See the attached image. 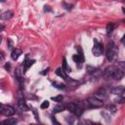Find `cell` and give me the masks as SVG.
Wrapping results in <instances>:
<instances>
[{
    "label": "cell",
    "mask_w": 125,
    "mask_h": 125,
    "mask_svg": "<svg viewBox=\"0 0 125 125\" xmlns=\"http://www.w3.org/2000/svg\"><path fill=\"white\" fill-rule=\"evenodd\" d=\"M117 54H118V48L115 46L113 42H111L109 44V49L106 51V59L110 62H112L117 57Z\"/></svg>",
    "instance_id": "6da1fadb"
},
{
    "label": "cell",
    "mask_w": 125,
    "mask_h": 125,
    "mask_svg": "<svg viewBox=\"0 0 125 125\" xmlns=\"http://www.w3.org/2000/svg\"><path fill=\"white\" fill-rule=\"evenodd\" d=\"M118 69V68L116 65H109L106 66L104 72H103V76L105 79L106 80H110V79H113V76H114V73L116 72V70Z\"/></svg>",
    "instance_id": "7a4b0ae2"
},
{
    "label": "cell",
    "mask_w": 125,
    "mask_h": 125,
    "mask_svg": "<svg viewBox=\"0 0 125 125\" xmlns=\"http://www.w3.org/2000/svg\"><path fill=\"white\" fill-rule=\"evenodd\" d=\"M87 106L88 107H92V109H98V107H102L104 106V103L102 100H100L97 97H91L87 99Z\"/></svg>",
    "instance_id": "3957f363"
},
{
    "label": "cell",
    "mask_w": 125,
    "mask_h": 125,
    "mask_svg": "<svg viewBox=\"0 0 125 125\" xmlns=\"http://www.w3.org/2000/svg\"><path fill=\"white\" fill-rule=\"evenodd\" d=\"M0 112H1V114L5 115V116H12L15 114L16 111L15 109L12 106H9V105H1L0 106Z\"/></svg>",
    "instance_id": "277c9868"
},
{
    "label": "cell",
    "mask_w": 125,
    "mask_h": 125,
    "mask_svg": "<svg viewBox=\"0 0 125 125\" xmlns=\"http://www.w3.org/2000/svg\"><path fill=\"white\" fill-rule=\"evenodd\" d=\"M77 50H78V54L77 55H74L72 57V59H73L74 62L76 63L77 68L81 69L82 65H83V63H84V56H83V51H82V49L80 47H78Z\"/></svg>",
    "instance_id": "5b68a950"
},
{
    "label": "cell",
    "mask_w": 125,
    "mask_h": 125,
    "mask_svg": "<svg viewBox=\"0 0 125 125\" xmlns=\"http://www.w3.org/2000/svg\"><path fill=\"white\" fill-rule=\"evenodd\" d=\"M92 53L94 56L96 57H99L101 56L103 53H104V47H103V44L102 43H99L97 40H95V44L92 48Z\"/></svg>",
    "instance_id": "8992f818"
},
{
    "label": "cell",
    "mask_w": 125,
    "mask_h": 125,
    "mask_svg": "<svg viewBox=\"0 0 125 125\" xmlns=\"http://www.w3.org/2000/svg\"><path fill=\"white\" fill-rule=\"evenodd\" d=\"M111 94H114V95H122L125 93V87H122V86H116V87H113L111 89Z\"/></svg>",
    "instance_id": "52a82bcc"
},
{
    "label": "cell",
    "mask_w": 125,
    "mask_h": 125,
    "mask_svg": "<svg viewBox=\"0 0 125 125\" xmlns=\"http://www.w3.org/2000/svg\"><path fill=\"white\" fill-rule=\"evenodd\" d=\"M34 60H29L28 59V57H27L26 58V60H24V62H23V72H26L30 66L34 64Z\"/></svg>",
    "instance_id": "ba28073f"
},
{
    "label": "cell",
    "mask_w": 125,
    "mask_h": 125,
    "mask_svg": "<svg viewBox=\"0 0 125 125\" xmlns=\"http://www.w3.org/2000/svg\"><path fill=\"white\" fill-rule=\"evenodd\" d=\"M95 97L99 98L100 100H102V101H104V100H106L107 98V93L105 89H100L99 91H97L96 94H95Z\"/></svg>",
    "instance_id": "9c48e42d"
},
{
    "label": "cell",
    "mask_w": 125,
    "mask_h": 125,
    "mask_svg": "<svg viewBox=\"0 0 125 125\" xmlns=\"http://www.w3.org/2000/svg\"><path fill=\"white\" fill-rule=\"evenodd\" d=\"M22 55V51L20 49H18V48H15V49H13L12 50V52H11V58L14 60V61H17L19 59V57Z\"/></svg>",
    "instance_id": "30bf717a"
},
{
    "label": "cell",
    "mask_w": 125,
    "mask_h": 125,
    "mask_svg": "<svg viewBox=\"0 0 125 125\" xmlns=\"http://www.w3.org/2000/svg\"><path fill=\"white\" fill-rule=\"evenodd\" d=\"M18 106H19V107H20L22 111H28V106H27L26 101H24L23 98H20L18 100Z\"/></svg>",
    "instance_id": "8fae6325"
},
{
    "label": "cell",
    "mask_w": 125,
    "mask_h": 125,
    "mask_svg": "<svg viewBox=\"0 0 125 125\" xmlns=\"http://www.w3.org/2000/svg\"><path fill=\"white\" fill-rule=\"evenodd\" d=\"M56 74H58L59 76H61L62 78H64L65 81H68L69 80V76H68V74H66V72L63 69H56Z\"/></svg>",
    "instance_id": "7c38bea8"
},
{
    "label": "cell",
    "mask_w": 125,
    "mask_h": 125,
    "mask_svg": "<svg viewBox=\"0 0 125 125\" xmlns=\"http://www.w3.org/2000/svg\"><path fill=\"white\" fill-rule=\"evenodd\" d=\"M65 110H66V106H65L64 104H59V105H57V106L54 107L53 113H59V112L64 111Z\"/></svg>",
    "instance_id": "4fadbf2b"
},
{
    "label": "cell",
    "mask_w": 125,
    "mask_h": 125,
    "mask_svg": "<svg viewBox=\"0 0 125 125\" xmlns=\"http://www.w3.org/2000/svg\"><path fill=\"white\" fill-rule=\"evenodd\" d=\"M17 122H18V120H17L16 118L11 117V118H8V119L3 120V121L1 122V124H2V125H15Z\"/></svg>",
    "instance_id": "5bb4252c"
},
{
    "label": "cell",
    "mask_w": 125,
    "mask_h": 125,
    "mask_svg": "<svg viewBox=\"0 0 125 125\" xmlns=\"http://www.w3.org/2000/svg\"><path fill=\"white\" fill-rule=\"evenodd\" d=\"M114 28H115V24L113 23H109L106 24V34H107V36H110Z\"/></svg>",
    "instance_id": "9a60e30c"
},
{
    "label": "cell",
    "mask_w": 125,
    "mask_h": 125,
    "mask_svg": "<svg viewBox=\"0 0 125 125\" xmlns=\"http://www.w3.org/2000/svg\"><path fill=\"white\" fill-rule=\"evenodd\" d=\"M13 15H14V13L12 11H6L1 14V19L2 20H9L13 17Z\"/></svg>",
    "instance_id": "2e32d148"
},
{
    "label": "cell",
    "mask_w": 125,
    "mask_h": 125,
    "mask_svg": "<svg viewBox=\"0 0 125 125\" xmlns=\"http://www.w3.org/2000/svg\"><path fill=\"white\" fill-rule=\"evenodd\" d=\"M62 69L66 72V73H69V72H70L71 71V69L69 66V65H68V63H66V60H65V58H64L63 59V63H62Z\"/></svg>",
    "instance_id": "e0dca14e"
},
{
    "label": "cell",
    "mask_w": 125,
    "mask_h": 125,
    "mask_svg": "<svg viewBox=\"0 0 125 125\" xmlns=\"http://www.w3.org/2000/svg\"><path fill=\"white\" fill-rule=\"evenodd\" d=\"M66 106V110L68 111H69L70 112H74V111H75V109H76V106H77V104H74V103H69V104H68L65 106Z\"/></svg>",
    "instance_id": "ac0fdd59"
},
{
    "label": "cell",
    "mask_w": 125,
    "mask_h": 125,
    "mask_svg": "<svg viewBox=\"0 0 125 125\" xmlns=\"http://www.w3.org/2000/svg\"><path fill=\"white\" fill-rule=\"evenodd\" d=\"M106 109L109 111H111V112H115L116 111V106L114 105H112V104H110V105L106 106Z\"/></svg>",
    "instance_id": "d6986e66"
},
{
    "label": "cell",
    "mask_w": 125,
    "mask_h": 125,
    "mask_svg": "<svg viewBox=\"0 0 125 125\" xmlns=\"http://www.w3.org/2000/svg\"><path fill=\"white\" fill-rule=\"evenodd\" d=\"M52 100L55 101V102H57V103H61V102H63V100H64V96L63 95H58L56 97H52Z\"/></svg>",
    "instance_id": "ffe728a7"
},
{
    "label": "cell",
    "mask_w": 125,
    "mask_h": 125,
    "mask_svg": "<svg viewBox=\"0 0 125 125\" xmlns=\"http://www.w3.org/2000/svg\"><path fill=\"white\" fill-rule=\"evenodd\" d=\"M53 86H54V87H56V88H58V89H61V90L65 89V85L59 84V83H57V82H54V83H53Z\"/></svg>",
    "instance_id": "44dd1931"
},
{
    "label": "cell",
    "mask_w": 125,
    "mask_h": 125,
    "mask_svg": "<svg viewBox=\"0 0 125 125\" xmlns=\"http://www.w3.org/2000/svg\"><path fill=\"white\" fill-rule=\"evenodd\" d=\"M114 102L115 103H118V104H123V103H125V98L124 97H119L117 99H115Z\"/></svg>",
    "instance_id": "7402d4cb"
},
{
    "label": "cell",
    "mask_w": 125,
    "mask_h": 125,
    "mask_svg": "<svg viewBox=\"0 0 125 125\" xmlns=\"http://www.w3.org/2000/svg\"><path fill=\"white\" fill-rule=\"evenodd\" d=\"M49 102L48 101H44L42 104H41V106H40V107H41V109H42V110H44V109H47V107H49Z\"/></svg>",
    "instance_id": "603a6c76"
},
{
    "label": "cell",
    "mask_w": 125,
    "mask_h": 125,
    "mask_svg": "<svg viewBox=\"0 0 125 125\" xmlns=\"http://www.w3.org/2000/svg\"><path fill=\"white\" fill-rule=\"evenodd\" d=\"M64 6L65 7V9L69 10V11H70V10L72 9V7H73L72 5H69V4H66V3H64Z\"/></svg>",
    "instance_id": "cb8c5ba5"
},
{
    "label": "cell",
    "mask_w": 125,
    "mask_h": 125,
    "mask_svg": "<svg viewBox=\"0 0 125 125\" xmlns=\"http://www.w3.org/2000/svg\"><path fill=\"white\" fill-rule=\"evenodd\" d=\"M32 111H33V113H34V116H35V119H36V121H39V118H38V114H37V111H36L35 110H32Z\"/></svg>",
    "instance_id": "d4e9b609"
},
{
    "label": "cell",
    "mask_w": 125,
    "mask_h": 125,
    "mask_svg": "<svg viewBox=\"0 0 125 125\" xmlns=\"http://www.w3.org/2000/svg\"><path fill=\"white\" fill-rule=\"evenodd\" d=\"M5 69H6L7 70H11V65H10V63H7V64L5 65Z\"/></svg>",
    "instance_id": "484cf974"
},
{
    "label": "cell",
    "mask_w": 125,
    "mask_h": 125,
    "mask_svg": "<svg viewBox=\"0 0 125 125\" xmlns=\"http://www.w3.org/2000/svg\"><path fill=\"white\" fill-rule=\"evenodd\" d=\"M12 45H13V43H12V40L11 39H8V48H12Z\"/></svg>",
    "instance_id": "4316f807"
},
{
    "label": "cell",
    "mask_w": 125,
    "mask_h": 125,
    "mask_svg": "<svg viewBox=\"0 0 125 125\" xmlns=\"http://www.w3.org/2000/svg\"><path fill=\"white\" fill-rule=\"evenodd\" d=\"M44 11H45V12H51L52 10L50 9V7H49V6H45V7H44Z\"/></svg>",
    "instance_id": "83f0119b"
},
{
    "label": "cell",
    "mask_w": 125,
    "mask_h": 125,
    "mask_svg": "<svg viewBox=\"0 0 125 125\" xmlns=\"http://www.w3.org/2000/svg\"><path fill=\"white\" fill-rule=\"evenodd\" d=\"M49 69H50L48 68L47 69H45L44 71H42V72H41V74H42V75H45V74H46V73H48V71H49Z\"/></svg>",
    "instance_id": "f1b7e54d"
},
{
    "label": "cell",
    "mask_w": 125,
    "mask_h": 125,
    "mask_svg": "<svg viewBox=\"0 0 125 125\" xmlns=\"http://www.w3.org/2000/svg\"><path fill=\"white\" fill-rule=\"evenodd\" d=\"M121 43H122V44L125 43V34L123 35V37H122V39H121Z\"/></svg>",
    "instance_id": "f546056e"
},
{
    "label": "cell",
    "mask_w": 125,
    "mask_h": 125,
    "mask_svg": "<svg viewBox=\"0 0 125 125\" xmlns=\"http://www.w3.org/2000/svg\"><path fill=\"white\" fill-rule=\"evenodd\" d=\"M122 12L125 14V8H122Z\"/></svg>",
    "instance_id": "4dcf8cb0"
},
{
    "label": "cell",
    "mask_w": 125,
    "mask_h": 125,
    "mask_svg": "<svg viewBox=\"0 0 125 125\" xmlns=\"http://www.w3.org/2000/svg\"><path fill=\"white\" fill-rule=\"evenodd\" d=\"M1 1H2V2H5V0H1Z\"/></svg>",
    "instance_id": "1f68e13d"
},
{
    "label": "cell",
    "mask_w": 125,
    "mask_h": 125,
    "mask_svg": "<svg viewBox=\"0 0 125 125\" xmlns=\"http://www.w3.org/2000/svg\"><path fill=\"white\" fill-rule=\"evenodd\" d=\"M123 2H124V3H125V0H123Z\"/></svg>",
    "instance_id": "d6a6232c"
},
{
    "label": "cell",
    "mask_w": 125,
    "mask_h": 125,
    "mask_svg": "<svg viewBox=\"0 0 125 125\" xmlns=\"http://www.w3.org/2000/svg\"><path fill=\"white\" fill-rule=\"evenodd\" d=\"M123 22H124V23H125V20H123Z\"/></svg>",
    "instance_id": "836d02e7"
},
{
    "label": "cell",
    "mask_w": 125,
    "mask_h": 125,
    "mask_svg": "<svg viewBox=\"0 0 125 125\" xmlns=\"http://www.w3.org/2000/svg\"><path fill=\"white\" fill-rule=\"evenodd\" d=\"M124 45H125V43H124Z\"/></svg>",
    "instance_id": "e575fe53"
}]
</instances>
